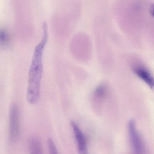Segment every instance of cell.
I'll use <instances>...</instances> for the list:
<instances>
[{"mask_svg":"<svg viewBox=\"0 0 154 154\" xmlns=\"http://www.w3.org/2000/svg\"><path fill=\"white\" fill-rule=\"evenodd\" d=\"M29 154H43L42 147L39 140L36 137L30 139L29 143Z\"/></svg>","mask_w":154,"mask_h":154,"instance_id":"7","label":"cell"},{"mask_svg":"<svg viewBox=\"0 0 154 154\" xmlns=\"http://www.w3.org/2000/svg\"><path fill=\"white\" fill-rule=\"evenodd\" d=\"M42 38L34 49L29 70L26 97L27 101L31 105H34L38 102L40 93L41 83L43 72L42 57L48 38V24L46 22L42 24Z\"/></svg>","mask_w":154,"mask_h":154,"instance_id":"1","label":"cell"},{"mask_svg":"<svg viewBox=\"0 0 154 154\" xmlns=\"http://www.w3.org/2000/svg\"><path fill=\"white\" fill-rule=\"evenodd\" d=\"M47 144H48L49 154H58L56 144L54 141L50 137L48 138Z\"/></svg>","mask_w":154,"mask_h":154,"instance_id":"9","label":"cell"},{"mask_svg":"<svg viewBox=\"0 0 154 154\" xmlns=\"http://www.w3.org/2000/svg\"><path fill=\"white\" fill-rule=\"evenodd\" d=\"M71 125L75 134L79 154H88L87 141L83 133L75 122L71 121Z\"/></svg>","mask_w":154,"mask_h":154,"instance_id":"4","label":"cell"},{"mask_svg":"<svg viewBox=\"0 0 154 154\" xmlns=\"http://www.w3.org/2000/svg\"><path fill=\"white\" fill-rule=\"evenodd\" d=\"M10 40L8 32L5 30H0V45H6Z\"/></svg>","mask_w":154,"mask_h":154,"instance_id":"8","label":"cell"},{"mask_svg":"<svg viewBox=\"0 0 154 154\" xmlns=\"http://www.w3.org/2000/svg\"><path fill=\"white\" fill-rule=\"evenodd\" d=\"M9 133L10 139L12 142L18 140L20 134V113L16 105L12 106L9 114Z\"/></svg>","mask_w":154,"mask_h":154,"instance_id":"2","label":"cell"},{"mask_svg":"<svg viewBox=\"0 0 154 154\" xmlns=\"http://www.w3.org/2000/svg\"><path fill=\"white\" fill-rule=\"evenodd\" d=\"M134 71L138 77L144 81L151 88H154V78L147 70L138 67L134 69Z\"/></svg>","mask_w":154,"mask_h":154,"instance_id":"6","label":"cell"},{"mask_svg":"<svg viewBox=\"0 0 154 154\" xmlns=\"http://www.w3.org/2000/svg\"><path fill=\"white\" fill-rule=\"evenodd\" d=\"M128 131L134 154H143V143L140 136L136 129L135 124L133 120L128 122Z\"/></svg>","mask_w":154,"mask_h":154,"instance_id":"3","label":"cell"},{"mask_svg":"<svg viewBox=\"0 0 154 154\" xmlns=\"http://www.w3.org/2000/svg\"><path fill=\"white\" fill-rule=\"evenodd\" d=\"M150 11L152 15L154 17V4L152 5L151 6Z\"/></svg>","mask_w":154,"mask_h":154,"instance_id":"10","label":"cell"},{"mask_svg":"<svg viewBox=\"0 0 154 154\" xmlns=\"http://www.w3.org/2000/svg\"><path fill=\"white\" fill-rule=\"evenodd\" d=\"M109 93L108 87L105 83H101L98 85L93 91L92 98L95 103H101L108 96Z\"/></svg>","mask_w":154,"mask_h":154,"instance_id":"5","label":"cell"}]
</instances>
